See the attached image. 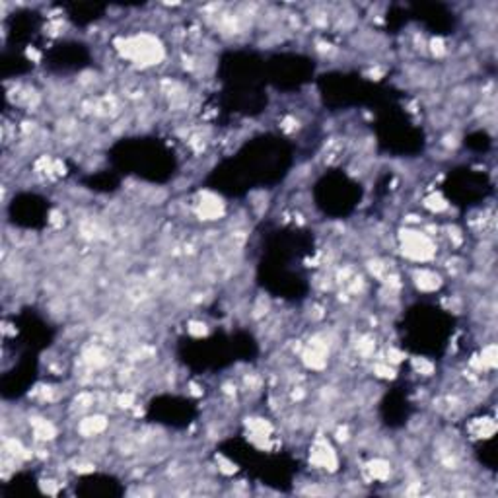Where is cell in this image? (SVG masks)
<instances>
[{
  "instance_id": "1",
  "label": "cell",
  "mask_w": 498,
  "mask_h": 498,
  "mask_svg": "<svg viewBox=\"0 0 498 498\" xmlns=\"http://www.w3.org/2000/svg\"><path fill=\"white\" fill-rule=\"evenodd\" d=\"M403 253L414 261H428L434 255V243L426 231L407 230L403 231Z\"/></svg>"
},
{
  "instance_id": "2",
  "label": "cell",
  "mask_w": 498,
  "mask_h": 498,
  "mask_svg": "<svg viewBox=\"0 0 498 498\" xmlns=\"http://www.w3.org/2000/svg\"><path fill=\"white\" fill-rule=\"evenodd\" d=\"M311 461H313V465L329 469V471L337 469V455H335L333 447L325 440H321V438L315 442V445L311 449Z\"/></svg>"
},
{
  "instance_id": "3",
  "label": "cell",
  "mask_w": 498,
  "mask_h": 498,
  "mask_svg": "<svg viewBox=\"0 0 498 498\" xmlns=\"http://www.w3.org/2000/svg\"><path fill=\"white\" fill-rule=\"evenodd\" d=\"M105 428H107V420H105V416H101V414H97V416H88V418H84V420L80 422V426H78L80 434L86 436V438H93V436L101 434Z\"/></svg>"
},
{
  "instance_id": "4",
  "label": "cell",
  "mask_w": 498,
  "mask_h": 498,
  "mask_svg": "<svg viewBox=\"0 0 498 498\" xmlns=\"http://www.w3.org/2000/svg\"><path fill=\"white\" fill-rule=\"evenodd\" d=\"M414 284L420 288V290H424V292H432V290H436L440 284H442V278L436 274V272H432V270H426V268H418V270H414Z\"/></svg>"
},
{
  "instance_id": "5",
  "label": "cell",
  "mask_w": 498,
  "mask_h": 498,
  "mask_svg": "<svg viewBox=\"0 0 498 498\" xmlns=\"http://www.w3.org/2000/svg\"><path fill=\"white\" fill-rule=\"evenodd\" d=\"M31 428H33V436L41 442H47V440H53L56 436V428L53 426L51 420L47 418H31L29 420Z\"/></svg>"
},
{
  "instance_id": "6",
  "label": "cell",
  "mask_w": 498,
  "mask_h": 498,
  "mask_svg": "<svg viewBox=\"0 0 498 498\" xmlns=\"http://www.w3.org/2000/svg\"><path fill=\"white\" fill-rule=\"evenodd\" d=\"M366 471L370 473L372 479L385 480V479H389V475H391V463H389L387 459H383V457H377V459H374V461H370V463L366 465Z\"/></svg>"
},
{
  "instance_id": "7",
  "label": "cell",
  "mask_w": 498,
  "mask_h": 498,
  "mask_svg": "<svg viewBox=\"0 0 498 498\" xmlns=\"http://www.w3.org/2000/svg\"><path fill=\"white\" fill-rule=\"evenodd\" d=\"M424 206L430 208V210H434V212H442V210L447 208V202H445L440 195H430L428 198H424Z\"/></svg>"
},
{
  "instance_id": "8",
  "label": "cell",
  "mask_w": 498,
  "mask_h": 498,
  "mask_svg": "<svg viewBox=\"0 0 498 498\" xmlns=\"http://www.w3.org/2000/svg\"><path fill=\"white\" fill-rule=\"evenodd\" d=\"M268 309H270V303H268V300L261 296V298H257V302H255V305H253V309H251V311H253L251 315H253L255 319H259V317L267 315V313H268Z\"/></svg>"
},
{
  "instance_id": "9",
  "label": "cell",
  "mask_w": 498,
  "mask_h": 498,
  "mask_svg": "<svg viewBox=\"0 0 498 498\" xmlns=\"http://www.w3.org/2000/svg\"><path fill=\"white\" fill-rule=\"evenodd\" d=\"M412 368L422 375H432V372H434V366L424 358H412Z\"/></svg>"
},
{
  "instance_id": "10",
  "label": "cell",
  "mask_w": 498,
  "mask_h": 498,
  "mask_svg": "<svg viewBox=\"0 0 498 498\" xmlns=\"http://www.w3.org/2000/svg\"><path fill=\"white\" fill-rule=\"evenodd\" d=\"M374 372L379 375V377H395V370L389 366V362H377L374 366Z\"/></svg>"
},
{
  "instance_id": "11",
  "label": "cell",
  "mask_w": 498,
  "mask_h": 498,
  "mask_svg": "<svg viewBox=\"0 0 498 498\" xmlns=\"http://www.w3.org/2000/svg\"><path fill=\"white\" fill-rule=\"evenodd\" d=\"M428 45H430V47H428V49H430V53H432L434 56H438V58H440V56H444V54L447 53V49L444 47V41H442V39H432Z\"/></svg>"
},
{
  "instance_id": "12",
  "label": "cell",
  "mask_w": 498,
  "mask_h": 498,
  "mask_svg": "<svg viewBox=\"0 0 498 498\" xmlns=\"http://www.w3.org/2000/svg\"><path fill=\"white\" fill-rule=\"evenodd\" d=\"M206 323H202V321H191L189 323V333L191 335H195V337H200V335H206Z\"/></svg>"
},
{
  "instance_id": "13",
  "label": "cell",
  "mask_w": 498,
  "mask_h": 498,
  "mask_svg": "<svg viewBox=\"0 0 498 498\" xmlns=\"http://www.w3.org/2000/svg\"><path fill=\"white\" fill-rule=\"evenodd\" d=\"M335 438H337V442H346L348 440V428L346 426H337Z\"/></svg>"
},
{
  "instance_id": "14",
  "label": "cell",
  "mask_w": 498,
  "mask_h": 498,
  "mask_svg": "<svg viewBox=\"0 0 498 498\" xmlns=\"http://www.w3.org/2000/svg\"><path fill=\"white\" fill-rule=\"evenodd\" d=\"M290 397H292V401H302V399L305 397V389H303V387H294L292 393H290Z\"/></svg>"
}]
</instances>
